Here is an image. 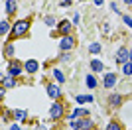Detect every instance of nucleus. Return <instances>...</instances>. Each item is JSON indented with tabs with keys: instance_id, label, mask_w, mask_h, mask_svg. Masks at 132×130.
Here are the masks:
<instances>
[{
	"instance_id": "f257e3e1",
	"label": "nucleus",
	"mask_w": 132,
	"mask_h": 130,
	"mask_svg": "<svg viewBox=\"0 0 132 130\" xmlns=\"http://www.w3.org/2000/svg\"><path fill=\"white\" fill-rule=\"evenodd\" d=\"M28 28H30V20H18L16 26L12 28V36L20 38V36H24V34L28 32Z\"/></svg>"
},
{
	"instance_id": "f03ea898",
	"label": "nucleus",
	"mask_w": 132,
	"mask_h": 130,
	"mask_svg": "<svg viewBox=\"0 0 132 130\" xmlns=\"http://www.w3.org/2000/svg\"><path fill=\"white\" fill-rule=\"evenodd\" d=\"M73 45H75V39L71 38V36H63V39H61L59 47L63 49V51H69V49H73Z\"/></svg>"
},
{
	"instance_id": "7ed1b4c3",
	"label": "nucleus",
	"mask_w": 132,
	"mask_h": 130,
	"mask_svg": "<svg viewBox=\"0 0 132 130\" xmlns=\"http://www.w3.org/2000/svg\"><path fill=\"white\" fill-rule=\"evenodd\" d=\"M50 114H51V118H59L61 114H63V104H61V103H55L53 107H51Z\"/></svg>"
},
{
	"instance_id": "20e7f679",
	"label": "nucleus",
	"mask_w": 132,
	"mask_h": 130,
	"mask_svg": "<svg viewBox=\"0 0 132 130\" xmlns=\"http://www.w3.org/2000/svg\"><path fill=\"white\" fill-rule=\"evenodd\" d=\"M69 32H71V22H69V20H63L59 24V34H61V36H67Z\"/></svg>"
},
{
	"instance_id": "39448f33",
	"label": "nucleus",
	"mask_w": 132,
	"mask_h": 130,
	"mask_svg": "<svg viewBox=\"0 0 132 130\" xmlns=\"http://www.w3.org/2000/svg\"><path fill=\"white\" fill-rule=\"evenodd\" d=\"M128 57H130V55H128V51H126L124 47H120L118 51H116V61H120V63H126Z\"/></svg>"
},
{
	"instance_id": "423d86ee",
	"label": "nucleus",
	"mask_w": 132,
	"mask_h": 130,
	"mask_svg": "<svg viewBox=\"0 0 132 130\" xmlns=\"http://www.w3.org/2000/svg\"><path fill=\"white\" fill-rule=\"evenodd\" d=\"M47 95H50V97L55 101V99H59V95H61V93H59V89H57L55 85H47Z\"/></svg>"
},
{
	"instance_id": "0eeeda50",
	"label": "nucleus",
	"mask_w": 132,
	"mask_h": 130,
	"mask_svg": "<svg viewBox=\"0 0 132 130\" xmlns=\"http://www.w3.org/2000/svg\"><path fill=\"white\" fill-rule=\"evenodd\" d=\"M114 85H116V75L114 73H109V75L105 77V87L110 89V87H114Z\"/></svg>"
},
{
	"instance_id": "6e6552de",
	"label": "nucleus",
	"mask_w": 132,
	"mask_h": 130,
	"mask_svg": "<svg viewBox=\"0 0 132 130\" xmlns=\"http://www.w3.org/2000/svg\"><path fill=\"white\" fill-rule=\"evenodd\" d=\"M109 103H110V107L114 108V107H118V104L122 103V97H120V95H110V99H109Z\"/></svg>"
},
{
	"instance_id": "1a4fd4ad",
	"label": "nucleus",
	"mask_w": 132,
	"mask_h": 130,
	"mask_svg": "<svg viewBox=\"0 0 132 130\" xmlns=\"http://www.w3.org/2000/svg\"><path fill=\"white\" fill-rule=\"evenodd\" d=\"M22 73V67H20V63H12L10 65V75L12 77H16V75H20Z\"/></svg>"
},
{
	"instance_id": "9d476101",
	"label": "nucleus",
	"mask_w": 132,
	"mask_h": 130,
	"mask_svg": "<svg viewBox=\"0 0 132 130\" xmlns=\"http://www.w3.org/2000/svg\"><path fill=\"white\" fill-rule=\"evenodd\" d=\"M26 69L30 71V73H36V71H38V61H34V59L26 61Z\"/></svg>"
},
{
	"instance_id": "9b49d317",
	"label": "nucleus",
	"mask_w": 132,
	"mask_h": 130,
	"mask_svg": "<svg viewBox=\"0 0 132 130\" xmlns=\"http://www.w3.org/2000/svg\"><path fill=\"white\" fill-rule=\"evenodd\" d=\"M122 73H124L126 77H130V75H132V61H126V63L122 65Z\"/></svg>"
},
{
	"instance_id": "f8f14e48",
	"label": "nucleus",
	"mask_w": 132,
	"mask_h": 130,
	"mask_svg": "<svg viewBox=\"0 0 132 130\" xmlns=\"http://www.w3.org/2000/svg\"><path fill=\"white\" fill-rule=\"evenodd\" d=\"M8 32H10V26H8V22H6V20H2V24H0V34L6 36Z\"/></svg>"
},
{
	"instance_id": "ddd939ff",
	"label": "nucleus",
	"mask_w": 132,
	"mask_h": 130,
	"mask_svg": "<svg viewBox=\"0 0 132 130\" xmlns=\"http://www.w3.org/2000/svg\"><path fill=\"white\" fill-rule=\"evenodd\" d=\"M16 10V4H14V0H6V12L12 14V12Z\"/></svg>"
},
{
	"instance_id": "4468645a",
	"label": "nucleus",
	"mask_w": 132,
	"mask_h": 130,
	"mask_svg": "<svg viewBox=\"0 0 132 130\" xmlns=\"http://www.w3.org/2000/svg\"><path fill=\"white\" fill-rule=\"evenodd\" d=\"M91 67H93V71H103V63H101L99 59L91 61Z\"/></svg>"
},
{
	"instance_id": "2eb2a0df",
	"label": "nucleus",
	"mask_w": 132,
	"mask_h": 130,
	"mask_svg": "<svg viewBox=\"0 0 132 130\" xmlns=\"http://www.w3.org/2000/svg\"><path fill=\"white\" fill-rule=\"evenodd\" d=\"M77 101H79V103H91V101H93V97H91V95H79Z\"/></svg>"
},
{
	"instance_id": "dca6fc26",
	"label": "nucleus",
	"mask_w": 132,
	"mask_h": 130,
	"mask_svg": "<svg viewBox=\"0 0 132 130\" xmlns=\"http://www.w3.org/2000/svg\"><path fill=\"white\" fill-rule=\"evenodd\" d=\"M85 81H87V85L91 87V89H95V87H97V79H95L93 75H89L87 79H85Z\"/></svg>"
},
{
	"instance_id": "f3484780",
	"label": "nucleus",
	"mask_w": 132,
	"mask_h": 130,
	"mask_svg": "<svg viewBox=\"0 0 132 130\" xmlns=\"http://www.w3.org/2000/svg\"><path fill=\"white\" fill-rule=\"evenodd\" d=\"M2 81H4V87H14V79L12 77H2Z\"/></svg>"
},
{
	"instance_id": "a211bd4d",
	"label": "nucleus",
	"mask_w": 132,
	"mask_h": 130,
	"mask_svg": "<svg viewBox=\"0 0 132 130\" xmlns=\"http://www.w3.org/2000/svg\"><path fill=\"white\" fill-rule=\"evenodd\" d=\"M91 126H93V122H91V120H81V130H89Z\"/></svg>"
},
{
	"instance_id": "6ab92c4d",
	"label": "nucleus",
	"mask_w": 132,
	"mask_h": 130,
	"mask_svg": "<svg viewBox=\"0 0 132 130\" xmlns=\"http://www.w3.org/2000/svg\"><path fill=\"white\" fill-rule=\"evenodd\" d=\"M106 130H122V126L118 124V122H110V124L106 126Z\"/></svg>"
},
{
	"instance_id": "aec40b11",
	"label": "nucleus",
	"mask_w": 132,
	"mask_h": 130,
	"mask_svg": "<svg viewBox=\"0 0 132 130\" xmlns=\"http://www.w3.org/2000/svg\"><path fill=\"white\" fill-rule=\"evenodd\" d=\"M14 116H16L18 120H22V118H26V110H14Z\"/></svg>"
},
{
	"instance_id": "412c9836",
	"label": "nucleus",
	"mask_w": 132,
	"mask_h": 130,
	"mask_svg": "<svg viewBox=\"0 0 132 130\" xmlns=\"http://www.w3.org/2000/svg\"><path fill=\"white\" fill-rule=\"evenodd\" d=\"M53 77H55V79H57V81H59V83L63 81V79H65V77H63V73H61L59 69H55V71H53Z\"/></svg>"
},
{
	"instance_id": "4be33fe9",
	"label": "nucleus",
	"mask_w": 132,
	"mask_h": 130,
	"mask_svg": "<svg viewBox=\"0 0 132 130\" xmlns=\"http://www.w3.org/2000/svg\"><path fill=\"white\" fill-rule=\"evenodd\" d=\"M89 51H91V53H99V51H101V45H99V43H93V45L89 47Z\"/></svg>"
},
{
	"instance_id": "5701e85b",
	"label": "nucleus",
	"mask_w": 132,
	"mask_h": 130,
	"mask_svg": "<svg viewBox=\"0 0 132 130\" xmlns=\"http://www.w3.org/2000/svg\"><path fill=\"white\" fill-rule=\"evenodd\" d=\"M14 53V47H12V45H6L4 47V55H12Z\"/></svg>"
},
{
	"instance_id": "b1692460",
	"label": "nucleus",
	"mask_w": 132,
	"mask_h": 130,
	"mask_svg": "<svg viewBox=\"0 0 132 130\" xmlns=\"http://www.w3.org/2000/svg\"><path fill=\"white\" fill-rule=\"evenodd\" d=\"M45 24H47V26H53L55 20H53V18H45Z\"/></svg>"
},
{
	"instance_id": "393cba45",
	"label": "nucleus",
	"mask_w": 132,
	"mask_h": 130,
	"mask_svg": "<svg viewBox=\"0 0 132 130\" xmlns=\"http://www.w3.org/2000/svg\"><path fill=\"white\" fill-rule=\"evenodd\" d=\"M124 22H126L128 26H130V28H132V18H130V16H124Z\"/></svg>"
},
{
	"instance_id": "a878e982",
	"label": "nucleus",
	"mask_w": 132,
	"mask_h": 130,
	"mask_svg": "<svg viewBox=\"0 0 132 130\" xmlns=\"http://www.w3.org/2000/svg\"><path fill=\"white\" fill-rule=\"evenodd\" d=\"M71 4V0H63V2H61V6H69Z\"/></svg>"
},
{
	"instance_id": "bb28decb",
	"label": "nucleus",
	"mask_w": 132,
	"mask_h": 130,
	"mask_svg": "<svg viewBox=\"0 0 132 130\" xmlns=\"http://www.w3.org/2000/svg\"><path fill=\"white\" fill-rule=\"evenodd\" d=\"M103 2H105V0H95V4H97V6H101Z\"/></svg>"
},
{
	"instance_id": "cd10ccee",
	"label": "nucleus",
	"mask_w": 132,
	"mask_h": 130,
	"mask_svg": "<svg viewBox=\"0 0 132 130\" xmlns=\"http://www.w3.org/2000/svg\"><path fill=\"white\" fill-rule=\"evenodd\" d=\"M124 4H128V6H132V0H124Z\"/></svg>"
},
{
	"instance_id": "c85d7f7f",
	"label": "nucleus",
	"mask_w": 132,
	"mask_h": 130,
	"mask_svg": "<svg viewBox=\"0 0 132 130\" xmlns=\"http://www.w3.org/2000/svg\"><path fill=\"white\" fill-rule=\"evenodd\" d=\"M128 55H130V59H132V49H130V53H128Z\"/></svg>"
}]
</instances>
